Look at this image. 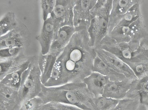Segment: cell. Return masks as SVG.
I'll list each match as a JSON object with an SVG mask.
<instances>
[{
	"label": "cell",
	"mask_w": 148,
	"mask_h": 110,
	"mask_svg": "<svg viewBox=\"0 0 148 110\" xmlns=\"http://www.w3.org/2000/svg\"><path fill=\"white\" fill-rule=\"evenodd\" d=\"M68 45L58 56L49 80L44 86L55 87L83 82L93 72L97 53L87 28L76 29Z\"/></svg>",
	"instance_id": "obj_1"
},
{
	"label": "cell",
	"mask_w": 148,
	"mask_h": 110,
	"mask_svg": "<svg viewBox=\"0 0 148 110\" xmlns=\"http://www.w3.org/2000/svg\"><path fill=\"white\" fill-rule=\"evenodd\" d=\"M38 96L45 104L60 103L82 110H98L95 105V97L84 82L68 83L55 87L43 85Z\"/></svg>",
	"instance_id": "obj_2"
},
{
	"label": "cell",
	"mask_w": 148,
	"mask_h": 110,
	"mask_svg": "<svg viewBox=\"0 0 148 110\" xmlns=\"http://www.w3.org/2000/svg\"><path fill=\"white\" fill-rule=\"evenodd\" d=\"M113 0H97L91 11L92 20L88 29L90 41L95 48L108 34L109 16Z\"/></svg>",
	"instance_id": "obj_3"
},
{
	"label": "cell",
	"mask_w": 148,
	"mask_h": 110,
	"mask_svg": "<svg viewBox=\"0 0 148 110\" xmlns=\"http://www.w3.org/2000/svg\"><path fill=\"white\" fill-rule=\"evenodd\" d=\"M41 73L38 63V56H35L24 73L18 90L21 105L28 100L39 96L43 86Z\"/></svg>",
	"instance_id": "obj_4"
},
{
	"label": "cell",
	"mask_w": 148,
	"mask_h": 110,
	"mask_svg": "<svg viewBox=\"0 0 148 110\" xmlns=\"http://www.w3.org/2000/svg\"><path fill=\"white\" fill-rule=\"evenodd\" d=\"M108 35L117 43L139 45L142 40L148 37V31L143 15L129 25L116 26Z\"/></svg>",
	"instance_id": "obj_5"
},
{
	"label": "cell",
	"mask_w": 148,
	"mask_h": 110,
	"mask_svg": "<svg viewBox=\"0 0 148 110\" xmlns=\"http://www.w3.org/2000/svg\"><path fill=\"white\" fill-rule=\"evenodd\" d=\"M75 2L76 0H56L55 7L50 15L54 25L55 37L61 27L74 26L73 11Z\"/></svg>",
	"instance_id": "obj_6"
},
{
	"label": "cell",
	"mask_w": 148,
	"mask_h": 110,
	"mask_svg": "<svg viewBox=\"0 0 148 110\" xmlns=\"http://www.w3.org/2000/svg\"><path fill=\"white\" fill-rule=\"evenodd\" d=\"M29 31L24 24L0 37V49L8 47L25 48L29 40Z\"/></svg>",
	"instance_id": "obj_7"
},
{
	"label": "cell",
	"mask_w": 148,
	"mask_h": 110,
	"mask_svg": "<svg viewBox=\"0 0 148 110\" xmlns=\"http://www.w3.org/2000/svg\"><path fill=\"white\" fill-rule=\"evenodd\" d=\"M97 0H76L73 8V25L75 28L85 27L88 29L92 16L91 11Z\"/></svg>",
	"instance_id": "obj_8"
},
{
	"label": "cell",
	"mask_w": 148,
	"mask_h": 110,
	"mask_svg": "<svg viewBox=\"0 0 148 110\" xmlns=\"http://www.w3.org/2000/svg\"><path fill=\"white\" fill-rule=\"evenodd\" d=\"M95 49L97 56L116 71L129 79H138L129 66L114 54L99 47Z\"/></svg>",
	"instance_id": "obj_9"
},
{
	"label": "cell",
	"mask_w": 148,
	"mask_h": 110,
	"mask_svg": "<svg viewBox=\"0 0 148 110\" xmlns=\"http://www.w3.org/2000/svg\"><path fill=\"white\" fill-rule=\"evenodd\" d=\"M136 80L127 79L121 81H110L103 96L118 100L127 98Z\"/></svg>",
	"instance_id": "obj_10"
},
{
	"label": "cell",
	"mask_w": 148,
	"mask_h": 110,
	"mask_svg": "<svg viewBox=\"0 0 148 110\" xmlns=\"http://www.w3.org/2000/svg\"><path fill=\"white\" fill-rule=\"evenodd\" d=\"M139 0H113L109 16L108 34L117 25L123 16Z\"/></svg>",
	"instance_id": "obj_11"
},
{
	"label": "cell",
	"mask_w": 148,
	"mask_h": 110,
	"mask_svg": "<svg viewBox=\"0 0 148 110\" xmlns=\"http://www.w3.org/2000/svg\"><path fill=\"white\" fill-rule=\"evenodd\" d=\"M21 106L18 90L0 83V110H19Z\"/></svg>",
	"instance_id": "obj_12"
},
{
	"label": "cell",
	"mask_w": 148,
	"mask_h": 110,
	"mask_svg": "<svg viewBox=\"0 0 148 110\" xmlns=\"http://www.w3.org/2000/svg\"><path fill=\"white\" fill-rule=\"evenodd\" d=\"M55 37V30L53 20L51 16L43 21V26L40 33L36 39L41 47V53L43 55L47 54Z\"/></svg>",
	"instance_id": "obj_13"
},
{
	"label": "cell",
	"mask_w": 148,
	"mask_h": 110,
	"mask_svg": "<svg viewBox=\"0 0 148 110\" xmlns=\"http://www.w3.org/2000/svg\"><path fill=\"white\" fill-rule=\"evenodd\" d=\"M74 26H65L59 29L49 53L58 56L68 45L76 31Z\"/></svg>",
	"instance_id": "obj_14"
},
{
	"label": "cell",
	"mask_w": 148,
	"mask_h": 110,
	"mask_svg": "<svg viewBox=\"0 0 148 110\" xmlns=\"http://www.w3.org/2000/svg\"><path fill=\"white\" fill-rule=\"evenodd\" d=\"M110 81L107 77L93 71L84 80L83 82L90 92L96 98L103 95L105 87Z\"/></svg>",
	"instance_id": "obj_15"
},
{
	"label": "cell",
	"mask_w": 148,
	"mask_h": 110,
	"mask_svg": "<svg viewBox=\"0 0 148 110\" xmlns=\"http://www.w3.org/2000/svg\"><path fill=\"white\" fill-rule=\"evenodd\" d=\"M34 56H27L23 52L13 58L0 60V81L8 74L20 68L26 62L32 59Z\"/></svg>",
	"instance_id": "obj_16"
},
{
	"label": "cell",
	"mask_w": 148,
	"mask_h": 110,
	"mask_svg": "<svg viewBox=\"0 0 148 110\" xmlns=\"http://www.w3.org/2000/svg\"><path fill=\"white\" fill-rule=\"evenodd\" d=\"M58 56L50 53L38 56V63L41 73L42 83L45 85L50 78Z\"/></svg>",
	"instance_id": "obj_17"
},
{
	"label": "cell",
	"mask_w": 148,
	"mask_h": 110,
	"mask_svg": "<svg viewBox=\"0 0 148 110\" xmlns=\"http://www.w3.org/2000/svg\"><path fill=\"white\" fill-rule=\"evenodd\" d=\"M93 71L98 72L107 77L110 81H121L127 79L123 74L116 71L108 65L97 54L94 61Z\"/></svg>",
	"instance_id": "obj_18"
},
{
	"label": "cell",
	"mask_w": 148,
	"mask_h": 110,
	"mask_svg": "<svg viewBox=\"0 0 148 110\" xmlns=\"http://www.w3.org/2000/svg\"><path fill=\"white\" fill-rule=\"evenodd\" d=\"M34 56H35L30 60L26 62L20 68L6 75L3 79L0 81V83L18 90L24 73L29 67Z\"/></svg>",
	"instance_id": "obj_19"
},
{
	"label": "cell",
	"mask_w": 148,
	"mask_h": 110,
	"mask_svg": "<svg viewBox=\"0 0 148 110\" xmlns=\"http://www.w3.org/2000/svg\"><path fill=\"white\" fill-rule=\"evenodd\" d=\"M14 12L10 11L2 16L0 20L1 36L15 29L19 25Z\"/></svg>",
	"instance_id": "obj_20"
},
{
	"label": "cell",
	"mask_w": 148,
	"mask_h": 110,
	"mask_svg": "<svg viewBox=\"0 0 148 110\" xmlns=\"http://www.w3.org/2000/svg\"><path fill=\"white\" fill-rule=\"evenodd\" d=\"M134 88L139 96L140 104L148 107V75L136 80Z\"/></svg>",
	"instance_id": "obj_21"
},
{
	"label": "cell",
	"mask_w": 148,
	"mask_h": 110,
	"mask_svg": "<svg viewBox=\"0 0 148 110\" xmlns=\"http://www.w3.org/2000/svg\"><path fill=\"white\" fill-rule=\"evenodd\" d=\"M142 1H139L138 3L132 6L116 26L129 25L139 18L143 15L141 10Z\"/></svg>",
	"instance_id": "obj_22"
},
{
	"label": "cell",
	"mask_w": 148,
	"mask_h": 110,
	"mask_svg": "<svg viewBox=\"0 0 148 110\" xmlns=\"http://www.w3.org/2000/svg\"><path fill=\"white\" fill-rule=\"evenodd\" d=\"M140 105L138 94L119 100L112 110H138Z\"/></svg>",
	"instance_id": "obj_23"
},
{
	"label": "cell",
	"mask_w": 148,
	"mask_h": 110,
	"mask_svg": "<svg viewBox=\"0 0 148 110\" xmlns=\"http://www.w3.org/2000/svg\"><path fill=\"white\" fill-rule=\"evenodd\" d=\"M119 100L102 96L96 98L95 105L98 110H112L116 106Z\"/></svg>",
	"instance_id": "obj_24"
},
{
	"label": "cell",
	"mask_w": 148,
	"mask_h": 110,
	"mask_svg": "<svg viewBox=\"0 0 148 110\" xmlns=\"http://www.w3.org/2000/svg\"><path fill=\"white\" fill-rule=\"evenodd\" d=\"M56 0H41L40 1L43 21L47 20L54 9Z\"/></svg>",
	"instance_id": "obj_25"
},
{
	"label": "cell",
	"mask_w": 148,
	"mask_h": 110,
	"mask_svg": "<svg viewBox=\"0 0 148 110\" xmlns=\"http://www.w3.org/2000/svg\"><path fill=\"white\" fill-rule=\"evenodd\" d=\"M25 48L8 47L0 50V60H5L15 57L24 52Z\"/></svg>",
	"instance_id": "obj_26"
},
{
	"label": "cell",
	"mask_w": 148,
	"mask_h": 110,
	"mask_svg": "<svg viewBox=\"0 0 148 110\" xmlns=\"http://www.w3.org/2000/svg\"><path fill=\"white\" fill-rule=\"evenodd\" d=\"M54 110H82L76 107L60 103H52Z\"/></svg>",
	"instance_id": "obj_27"
},
{
	"label": "cell",
	"mask_w": 148,
	"mask_h": 110,
	"mask_svg": "<svg viewBox=\"0 0 148 110\" xmlns=\"http://www.w3.org/2000/svg\"><path fill=\"white\" fill-rule=\"evenodd\" d=\"M53 107L52 103H48L45 104V107L43 110H53Z\"/></svg>",
	"instance_id": "obj_28"
},
{
	"label": "cell",
	"mask_w": 148,
	"mask_h": 110,
	"mask_svg": "<svg viewBox=\"0 0 148 110\" xmlns=\"http://www.w3.org/2000/svg\"><path fill=\"white\" fill-rule=\"evenodd\" d=\"M138 110H148V108L147 107L145 106L140 104V105L139 108Z\"/></svg>",
	"instance_id": "obj_29"
}]
</instances>
